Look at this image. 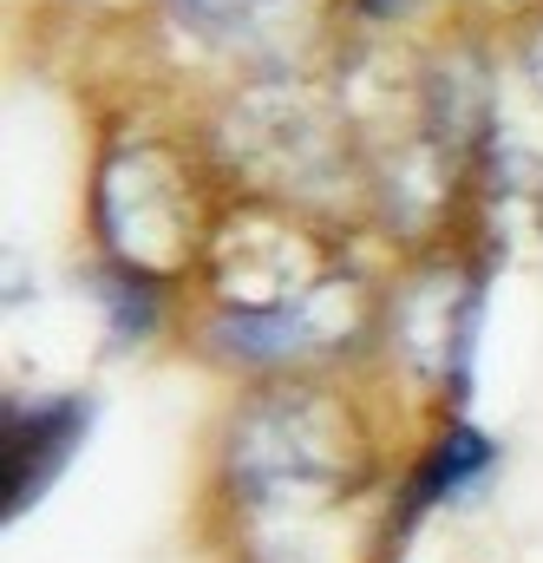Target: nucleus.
I'll list each match as a JSON object with an SVG mask.
<instances>
[{
    "label": "nucleus",
    "instance_id": "20e7f679",
    "mask_svg": "<svg viewBox=\"0 0 543 563\" xmlns=\"http://www.w3.org/2000/svg\"><path fill=\"white\" fill-rule=\"evenodd\" d=\"M236 139L256 170H275L281 184H308V170L334 157V119L314 106L308 86L269 79L236 106Z\"/></svg>",
    "mask_w": 543,
    "mask_h": 563
},
{
    "label": "nucleus",
    "instance_id": "f03ea898",
    "mask_svg": "<svg viewBox=\"0 0 543 563\" xmlns=\"http://www.w3.org/2000/svg\"><path fill=\"white\" fill-rule=\"evenodd\" d=\"M99 230L119 269L137 276H170L197 256V243L210 236L203 217V184L190 177V164L164 144H125L106 157L99 177Z\"/></svg>",
    "mask_w": 543,
    "mask_h": 563
},
{
    "label": "nucleus",
    "instance_id": "7ed1b4c3",
    "mask_svg": "<svg viewBox=\"0 0 543 563\" xmlns=\"http://www.w3.org/2000/svg\"><path fill=\"white\" fill-rule=\"evenodd\" d=\"M328 276V250L295 223L236 217L217 230V295H230V308H295Z\"/></svg>",
    "mask_w": 543,
    "mask_h": 563
},
{
    "label": "nucleus",
    "instance_id": "f257e3e1",
    "mask_svg": "<svg viewBox=\"0 0 543 563\" xmlns=\"http://www.w3.org/2000/svg\"><path fill=\"white\" fill-rule=\"evenodd\" d=\"M354 472H361V445H354L347 407L328 394H308V387L263 394L230 439V485L256 505L328 498Z\"/></svg>",
    "mask_w": 543,
    "mask_h": 563
},
{
    "label": "nucleus",
    "instance_id": "0eeeda50",
    "mask_svg": "<svg viewBox=\"0 0 543 563\" xmlns=\"http://www.w3.org/2000/svg\"><path fill=\"white\" fill-rule=\"evenodd\" d=\"M485 465H491V445H485L472 426H452V439L439 445V465L425 472V498H445L452 485H472Z\"/></svg>",
    "mask_w": 543,
    "mask_h": 563
},
{
    "label": "nucleus",
    "instance_id": "6e6552de",
    "mask_svg": "<svg viewBox=\"0 0 543 563\" xmlns=\"http://www.w3.org/2000/svg\"><path fill=\"white\" fill-rule=\"evenodd\" d=\"M524 79L543 92V20L531 26V40H524Z\"/></svg>",
    "mask_w": 543,
    "mask_h": 563
},
{
    "label": "nucleus",
    "instance_id": "423d86ee",
    "mask_svg": "<svg viewBox=\"0 0 543 563\" xmlns=\"http://www.w3.org/2000/svg\"><path fill=\"white\" fill-rule=\"evenodd\" d=\"M197 26L223 33L230 46H275L281 33H301L308 26V7L314 0H177Z\"/></svg>",
    "mask_w": 543,
    "mask_h": 563
},
{
    "label": "nucleus",
    "instance_id": "39448f33",
    "mask_svg": "<svg viewBox=\"0 0 543 563\" xmlns=\"http://www.w3.org/2000/svg\"><path fill=\"white\" fill-rule=\"evenodd\" d=\"M86 432V400H20L7 407V452H0V492H7V518L26 511L59 465L79 452Z\"/></svg>",
    "mask_w": 543,
    "mask_h": 563
}]
</instances>
